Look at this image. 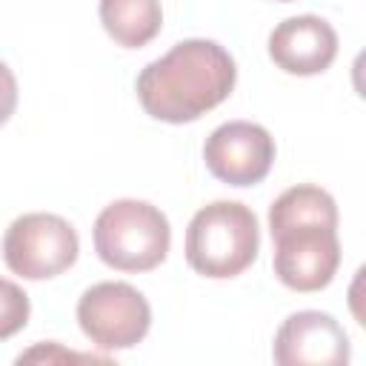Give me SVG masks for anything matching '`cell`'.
<instances>
[{
	"mask_svg": "<svg viewBox=\"0 0 366 366\" xmlns=\"http://www.w3.org/2000/svg\"><path fill=\"white\" fill-rule=\"evenodd\" d=\"M237 80L232 54L203 37L180 40L137 74L143 112L163 123H192L220 106Z\"/></svg>",
	"mask_w": 366,
	"mask_h": 366,
	"instance_id": "6da1fadb",
	"label": "cell"
},
{
	"mask_svg": "<svg viewBox=\"0 0 366 366\" xmlns=\"http://www.w3.org/2000/svg\"><path fill=\"white\" fill-rule=\"evenodd\" d=\"M260 249L257 217L237 200H214L194 212L186 229V263L214 280L246 272Z\"/></svg>",
	"mask_w": 366,
	"mask_h": 366,
	"instance_id": "7a4b0ae2",
	"label": "cell"
},
{
	"mask_svg": "<svg viewBox=\"0 0 366 366\" xmlns=\"http://www.w3.org/2000/svg\"><path fill=\"white\" fill-rule=\"evenodd\" d=\"M172 246L166 214L146 200H114L94 220V252L117 272H152Z\"/></svg>",
	"mask_w": 366,
	"mask_h": 366,
	"instance_id": "3957f363",
	"label": "cell"
},
{
	"mask_svg": "<svg viewBox=\"0 0 366 366\" xmlns=\"http://www.w3.org/2000/svg\"><path fill=\"white\" fill-rule=\"evenodd\" d=\"M274 240V274L292 292H320L340 266L337 223L292 217L269 223Z\"/></svg>",
	"mask_w": 366,
	"mask_h": 366,
	"instance_id": "277c9868",
	"label": "cell"
},
{
	"mask_svg": "<svg viewBox=\"0 0 366 366\" xmlns=\"http://www.w3.org/2000/svg\"><path fill=\"white\" fill-rule=\"evenodd\" d=\"M80 240L74 226L51 212H29L11 220L3 234L6 266L26 280H49L74 266Z\"/></svg>",
	"mask_w": 366,
	"mask_h": 366,
	"instance_id": "5b68a950",
	"label": "cell"
},
{
	"mask_svg": "<svg viewBox=\"0 0 366 366\" xmlns=\"http://www.w3.org/2000/svg\"><path fill=\"white\" fill-rule=\"evenodd\" d=\"M77 323L97 349H132L149 335L152 306L132 283L103 280L80 295Z\"/></svg>",
	"mask_w": 366,
	"mask_h": 366,
	"instance_id": "8992f818",
	"label": "cell"
},
{
	"mask_svg": "<svg viewBox=\"0 0 366 366\" xmlns=\"http://www.w3.org/2000/svg\"><path fill=\"white\" fill-rule=\"evenodd\" d=\"M203 160L212 177L229 186L260 183L274 163V137L249 120H229L217 126L203 146Z\"/></svg>",
	"mask_w": 366,
	"mask_h": 366,
	"instance_id": "52a82bcc",
	"label": "cell"
},
{
	"mask_svg": "<svg viewBox=\"0 0 366 366\" xmlns=\"http://www.w3.org/2000/svg\"><path fill=\"white\" fill-rule=\"evenodd\" d=\"M349 352L346 329L317 309L289 315L272 346V357L280 366H340L349 363Z\"/></svg>",
	"mask_w": 366,
	"mask_h": 366,
	"instance_id": "ba28073f",
	"label": "cell"
},
{
	"mask_svg": "<svg viewBox=\"0 0 366 366\" xmlns=\"http://www.w3.org/2000/svg\"><path fill=\"white\" fill-rule=\"evenodd\" d=\"M269 57L286 74H320L337 57V31L317 14L289 17L272 29Z\"/></svg>",
	"mask_w": 366,
	"mask_h": 366,
	"instance_id": "9c48e42d",
	"label": "cell"
},
{
	"mask_svg": "<svg viewBox=\"0 0 366 366\" xmlns=\"http://www.w3.org/2000/svg\"><path fill=\"white\" fill-rule=\"evenodd\" d=\"M100 23L123 49H143L160 34V0H100Z\"/></svg>",
	"mask_w": 366,
	"mask_h": 366,
	"instance_id": "30bf717a",
	"label": "cell"
},
{
	"mask_svg": "<svg viewBox=\"0 0 366 366\" xmlns=\"http://www.w3.org/2000/svg\"><path fill=\"white\" fill-rule=\"evenodd\" d=\"M29 295L14 283L0 277V340L14 337L29 323Z\"/></svg>",
	"mask_w": 366,
	"mask_h": 366,
	"instance_id": "8fae6325",
	"label": "cell"
},
{
	"mask_svg": "<svg viewBox=\"0 0 366 366\" xmlns=\"http://www.w3.org/2000/svg\"><path fill=\"white\" fill-rule=\"evenodd\" d=\"M17 109V80L14 71L0 60V126L14 114Z\"/></svg>",
	"mask_w": 366,
	"mask_h": 366,
	"instance_id": "7c38bea8",
	"label": "cell"
},
{
	"mask_svg": "<svg viewBox=\"0 0 366 366\" xmlns=\"http://www.w3.org/2000/svg\"><path fill=\"white\" fill-rule=\"evenodd\" d=\"M283 3H292V0H283Z\"/></svg>",
	"mask_w": 366,
	"mask_h": 366,
	"instance_id": "4fadbf2b",
	"label": "cell"
}]
</instances>
